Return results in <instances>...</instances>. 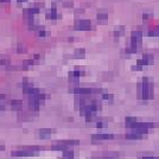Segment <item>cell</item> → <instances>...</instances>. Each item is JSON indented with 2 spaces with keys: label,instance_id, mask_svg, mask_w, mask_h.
<instances>
[{
  "label": "cell",
  "instance_id": "1",
  "mask_svg": "<svg viewBox=\"0 0 159 159\" xmlns=\"http://www.w3.org/2000/svg\"><path fill=\"white\" fill-rule=\"evenodd\" d=\"M39 150L40 147H36V146L25 147V148L17 150V151H12L11 156H13V157H31V156H35Z\"/></svg>",
  "mask_w": 159,
  "mask_h": 159
},
{
  "label": "cell",
  "instance_id": "2",
  "mask_svg": "<svg viewBox=\"0 0 159 159\" xmlns=\"http://www.w3.org/2000/svg\"><path fill=\"white\" fill-rule=\"evenodd\" d=\"M151 96H152V84H150V81L147 77H144L141 83V98L144 100H147Z\"/></svg>",
  "mask_w": 159,
  "mask_h": 159
},
{
  "label": "cell",
  "instance_id": "3",
  "mask_svg": "<svg viewBox=\"0 0 159 159\" xmlns=\"http://www.w3.org/2000/svg\"><path fill=\"white\" fill-rule=\"evenodd\" d=\"M75 30H80V31H89L92 29V23L90 20L87 19H82V20H77L74 25Z\"/></svg>",
  "mask_w": 159,
  "mask_h": 159
},
{
  "label": "cell",
  "instance_id": "4",
  "mask_svg": "<svg viewBox=\"0 0 159 159\" xmlns=\"http://www.w3.org/2000/svg\"><path fill=\"white\" fill-rule=\"evenodd\" d=\"M98 92H100V89H94V88H75L71 90V93L79 94V95H89V94H94Z\"/></svg>",
  "mask_w": 159,
  "mask_h": 159
},
{
  "label": "cell",
  "instance_id": "5",
  "mask_svg": "<svg viewBox=\"0 0 159 159\" xmlns=\"http://www.w3.org/2000/svg\"><path fill=\"white\" fill-rule=\"evenodd\" d=\"M45 18L46 19H51V20H55L57 19V18H60V14L57 13V10L55 8V7H52V8H49L48 11H46V13H45Z\"/></svg>",
  "mask_w": 159,
  "mask_h": 159
},
{
  "label": "cell",
  "instance_id": "6",
  "mask_svg": "<svg viewBox=\"0 0 159 159\" xmlns=\"http://www.w3.org/2000/svg\"><path fill=\"white\" fill-rule=\"evenodd\" d=\"M153 63V56L152 55H144V57L137 62V64L142 67V65H148Z\"/></svg>",
  "mask_w": 159,
  "mask_h": 159
},
{
  "label": "cell",
  "instance_id": "7",
  "mask_svg": "<svg viewBox=\"0 0 159 159\" xmlns=\"http://www.w3.org/2000/svg\"><path fill=\"white\" fill-rule=\"evenodd\" d=\"M114 139V136L113 134H94L92 136V140H112Z\"/></svg>",
  "mask_w": 159,
  "mask_h": 159
},
{
  "label": "cell",
  "instance_id": "8",
  "mask_svg": "<svg viewBox=\"0 0 159 159\" xmlns=\"http://www.w3.org/2000/svg\"><path fill=\"white\" fill-rule=\"evenodd\" d=\"M54 132H55L54 129H48V128L40 129V131H39V137L42 138V139H46V138L51 137V134H52Z\"/></svg>",
  "mask_w": 159,
  "mask_h": 159
},
{
  "label": "cell",
  "instance_id": "9",
  "mask_svg": "<svg viewBox=\"0 0 159 159\" xmlns=\"http://www.w3.org/2000/svg\"><path fill=\"white\" fill-rule=\"evenodd\" d=\"M11 106H12L13 109L20 111L21 107H23V101H21V100H12V101H11Z\"/></svg>",
  "mask_w": 159,
  "mask_h": 159
},
{
  "label": "cell",
  "instance_id": "10",
  "mask_svg": "<svg viewBox=\"0 0 159 159\" xmlns=\"http://www.w3.org/2000/svg\"><path fill=\"white\" fill-rule=\"evenodd\" d=\"M137 121H138V120H137V118H134V117H127L126 120H125V123H126V126H127V127L132 128V127H133V125H134Z\"/></svg>",
  "mask_w": 159,
  "mask_h": 159
},
{
  "label": "cell",
  "instance_id": "11",
  "mask_svg": "<svg viewBox=\"0 0 159 159\" xmlns=\"http://www.w3.org/2000/svg\"><path fill=\"white\" fill-rule=\"evenodd\" d=\"M60 144L61 145H63V146H65V147L68 148L69 146H73V145H79L80 141L79 140H65V141H61Z\"/></svg>",
  "mask_w": 159,
  "mask_h": 159
},
{
  "label": "cell",
  "instance_id": "12",
  "mask_svg": "<svg viewBox=\"0 0 159 159\" xmlns=\"http://www.w3.org/2000/svg\"><path fill=\"white\" fill-rule=\"evenodd\" d=\"M74 57L76 58H84L86 57V50L84 49H76L74 52Z\"/></svg>",
  "mask_w": 159,
  "mask_h": 159
},
{
  "label": "cell",
  "instance_id": "13",
  "mask_svg": "<svg viewBox=\"0 0 159 159\" xmlns=\"http://www.w3.org/2000/svg\"><path fill=\"white\" fill-rule=\"evenodd\" d=\"M84 73L83 71H79V70H75V71H71L70 74H69V79H71V80H76V79H79L80 76H82Z\"/></svg>",
  "mask_w": 159,
  "mask_h": 159
},
{
  "label": "cell",
  "instance_id": "14",
  "mask_svg": "<svg viewBox=\"0 0 159 159\" xmlns=\"http://www.w3.org/2000/svg\"><path fill=\"white\" fill-rule=\"evenodd\" d=\"M63 159H74V152L70 150H65L63 152Z\"/></svg>",
  "mask_w": 159,
  "mask_h": 159
},
{
  "label": "cell",
  "instance_id": "15",
  "mask_svg": "<svg viewBox=\"0 0 159 159\" xmlns=\"http://www.w3.org/2000/svg\"><path fill=\"white\" fill-rule=\"evenodd\" d=\"M108 19V13L107 12H99L98 13V20L101 21H104V20Z\"/></svg>",
  "mask_w": 159,
  "mask_h": 159
},
{
  "label": "cell",
  "instance_id": "16",
  "mask_svg": "<svg viewBox=\"0 0 159 159\" xmlns=\"http://www.w3.org/2000/svg\"><path fill=\"white\" fill-rule=\"evenodd\" d=\"M127 139H141L142 136H139V134H136V133H129L126 136Z\"/></svg>",
  "mask_w": 159,
  "mask_h": 159
},
{
  "label": "cell",
  "instance_id": "17",
  "mask_svg": "<svg viewBox=\"0 0 159 159\" xmlns=\"http://www.w3.org/2000/svg\"><path fill=\"white\" fill-rule=\"evenodd\" d=\"M123 31H125V29H123V27H119V29H117V30L114 31V36H115V37H119V36H121V35L123 33Z\"/></svg>",
  "mask_w": 159,
  "mask_h": 159
},
{
  "label": "cell",
  "instance_id": "18",
  "mask_svg": "<svg viewBox=\"0 0 159 159\" xmlns=\"http://www.w3.org/2000/svg\"><path fill=\"white\" fill-rule=\"evenodd\" d=\"M92 159H118V157H113V156H103V157H93Z\"/></svg>",
  "mask_w": 159,
  "mask_h": 159
},
{
  "label": "cell",
  "instance_id": "19",
  "mask_svg": "<svg viewBox=\"0 0 159 159\" xmlns=\"http://www.w3.org/2000/svg\"><path fill=\"white\" fill-rule=\"evenodd\" d=\"M17 51L19 52V54H21V52H25V46L21 44V43H19L18 44V48H17Z\"/></svg>",
  "mask_w": 159,
  "mask_h": 159
},
{
  "label": "cell",
  "instance_id": "20",
  "mask_svg": "<svg viewBox=\"0 0 159 159\" xmlns=\"http://www.w3.org/2000/svg\"><path fill=\"white\" fill-rule=\"evenodd\" d=\"M114 98L113 94H102V99L103 100H112Z\"/></svg>",
  "mask_w": 159,
  "mask_h": 159
},
{
  "label": "cell",
  "instance_id": "21",
  "mask_svg": "<svg viewBox=\"0 0 159 159\" xmlns=\"http://www.w3.org/2000/svg\"><path fill=\"white\" fill-rule=\"evenodd\" d=\"M148 35H150V36H158L159 37V29H154V30L150 31Z\"/></svg>",
  "mask_w": 159,
  "mask_h": 159
},
{
  "label": "cell",
  "instance_id": "22",
  "mask_svg": "<svg viewBox=\"0 0 159 159\" xmlns=\"http://www.w3.org/2000/svg\"><path fill=\"white\" fill-rule=\"evenodd\" d=\"M38 36H39V37H45V36H46V31L40 29L39 31H38Z\"/></svg>",
  "mask_w": 159,
  "mask_h": 159
},
{
  "label": "cell",
  "instance_id": "23",
  "mask_svg": "<svg viewBox=\"0 0 159 159\" xmlns=\"http://www.w3.org/2000/svg\"><path fill=\"white\" fill-rule=\"evenodd\" d=\"M64 6L65 7H69V6L71 7L73 6V1H64Z\"/></svg>",
  "mask_w": 159,
  "mask_h": 159
},
{
  "label": "cell",
  "instance_id": "24",
  "mask_svg": "<svg viewBox=\"0 0 159 159\" xmlns=\"http://www.w3.org/2000/svg\"><path fill=\"white\" fill-rule=\"evenodd\" d=\"M132 70H138V71H139V70H141V67L138 65V64H137V65H133V67H132Z\"/></svg>",
  "mask_w": 159,
  "mask_h": 159
},
{
  "label": "cell",
  "instance_id": "25",
  "mask_svg": "<svg viewBox=\"0 0 159 159\" xmlns=\"http://www.w3.org/2000/svg\"><path fill=\"white\" fill-rule=\"evenodd\" d=\"M150 17H151V16H150V14H146V13H144V14H142V19H144V20H147V19H150Z\"/></svg>",
  "mask_w": 159,
  "mask_h": 159
},
{
  "label": "cell",
  "instance_id": "26",
  "mask_svg": "<svg viewBox=\"0 0 159 159\" xmlns=\"http://www.w3.org/2000/svg\"><path fill=\"white\" fill-rule=\"evenodd\" d=\"M141 159H159L158 157H150V156H146V157H142Z\"/></svg>",
  "mask_w": 159,
  "mask_h": 159
},
{
  "label": "cell",
  "instance_id": "27",
  "mask_svg": "<svg viewBox=\"0 0 159 159\" xmlns=\"http://www.w3.org/2000/svg\"><path fill=\"white\" fill-rule=\"evenodd\" d=\"M96 126H98V128H102V127H103V122H101V121H100V122H98V125H96Z\"/></svg>",
  "mask_w": 159,
  "mask_h": 159
},
{
  "label": "cell",
  "instance_id": "28",
  "mask_svg": "<svg viewBox=\"0 0 159 159\" xmlns=\"http://www.w3.org/2000/svg\"><path fill=\"white\" fill-rule=\"evenodd\" d=\"M0 63H1V64H8V61L7 60H1Z\"/></svg>",
  "mask_w": 159,
  "mask_h": 159
},
{
  "label": "cell",
  "instance_id": "29",
  "mask_svg": "<svg viewBox=\"0 0 159 159\" xmlns=\"http://www.w3.org/2000/svg\"><path fill=\"white\" fill-rule=\"evenodd\" d=\"M11 0H0V2H4V4H8Z\"/></svg>",
  "mask_w": 159,
  "mask_h": 159
},
{
  "label": "cell",
  "instance_id": "30",
  "mask_svg": "<svg viewBox=\"0 0 159 159\" xmlns=\"http://www.w3.org/2000/svg\"><path fill=\"white\" fill-rule=\"evenodd\" d=\"M0 151H5V146L4 145H0Z\"/></svg>",
  "mask_w": 159,
  "mask_h": 159
},
{
  "label": "cell",
  "instance_id": "31",
  "mask_svg": "<svg viewBox=\"0 0 159 159\" xmlns=\"http://www.w3.org/2000/svg\"><path fill=\"white\" fill-rule=\"evenodd\" d=\"M4 109V106H2V103H1V101H0V111H2Z\"/></svg>",
  "mask_w": 159,
  "mask_h": 159
},
{
  "label": "cell",
  "instance_id": "32",
  "mask_svg": "<svg viewBox=\"0 0 159 159\" xmlns=\"http://www.w3.org/2000/svg\"><path fill=\"white\" fill-rule=\"evenodd\" d=\"M25 1H27V0H17V2H25Z\"/></svg>",
  "mask_w": 159,
  "mask_h": 159
}]
</instances>
